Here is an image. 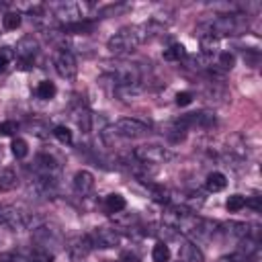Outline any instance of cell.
Segmentation results:
<instances>
[{"label": "cell", "instance_id": "obj_12", "mask_svg": "<svg viewBox=\"0 0 262 262\" xmlns=\"http://www.w3.org/2000/svg\"><path fill=\"white\" fill-rule=\"evenodd\" d=\"M178 260L180 262H205V254L201 248L192 242H182L178 248Z\"/></svg>", "mask_w": 262, "mask_h": 262}, {"label": "cell", "instance_id": "obj_27", "mask_svg": "<svg viewBox=\"0 0 262 262\" xmlns=\"http://www.w3.org/2000/svg\"><path fill=\"white\" fill-rule=\"evenodd\" d=\"M12 59H14V49L10 45H2L0 47V72H6Z\"/></svg>", "mask_w": 262, "mask_h": 262}, {"label": "cell", "instance_id": "obj_28", "mask_svg": "<svg viewBox=\"0 0 262 262\" xmlns=\"http://www.w3.org/2000/svg\"><path fill=\"white\" fill-rule=\"evenodd\" d=\"M53 135H55V139H57L59 143H63V145H70V143L74 141V135H72V131H70L66 125H57V127L53 129Z\"/></svg>", "mask_w": 262, "mask_h": 262}, {"label": "cell", "instance_id": "obj_26", "mask_svg": "<svg viewBox=\"0 0 262 262\" xmlns=\"http://www.w3.org/2000/svg\"><path fill=\"white\" fill-rule=\"evenodd\" d=\"M115 92H117V96L123 98V100H129V98L133 100L135 96H139L141 88H139V84H133V86H117Z\"/></svg>", "mask_w": 262, "mask_h": 262}, {"label": "cell", "instance_id": "obj_21", "mask_svg": "<svg viewBox=\"0 0 262 262\" xmlns=\"http://www.w3.org/2000/svg\"><path fill=\"white\" fill-rule=\"evenodd\" d=\"M37 96L39 98H43V100H51L53 96H55V92H57V88H55V84L51 82V80H41L39 84H37Z\"/></svg>", "mask_w": 262, "mask_h": 262}, {"label": "cell", "instance_id": "obj_18", "mask_svg": "<svg viewBox=\"0 0 262 262\" xmlns=\"http://www.w3.org/2000/svg\"><path fill=\"white\" fill-rule=\"evenodd\" d=\"M104 207H106L108 213H121V211L127 207V201H125L123 194L111 192V194H106V199H104Z\"/></svg>", "mask_w": 262, "mask_h": 262}, {"label": "cell", "instance_id": "obj_22", "mask_svg": "<svg viewBox=\"0 0 262 262\" xmlns=\"http://www.w3.org/2000/svg\"><path fill=\"white\" fill-rule=\"evenodd\" d=\"M10 151L16 160H25L29 156V143L23 139V137H14L12 143H10Z\"/></svg>", "mask_w": 262, "mask_h": 262}, {"label": "cell", "instance_id": "obj_5", "mask_svg": "<svg viewBox=\"0 0 262 262\" xmlns=\"http://www.w3.org/2000/svg\"><path fill=\"white\" fill-rule=\"evenodd\" d=\"M108 74L117 82V86H133V84H139V80H141L139 66L137 63H129V61L115 63Z\"/></svg>", "mask_w": 262, "mask_h": 262}, {"label": "cell", "instance_id": "obj_17", "mask_svg": "<svg viewBox=\"0 0 262 262\" xmlns=\"http://www.w3.org/2000/svg\"><path fill=\"white\" fill-rule=\"evenodd\" d=\"M205 186L209 192H221L225 186H227V178L223 172H211L205 180Z\"/></svg>", "mask_w": 262, "mask_h": 262}, {"label": "cell", "instance_id": "obj_32", "mask_svg": "<svg viewBox=\"0 0 262 262\" xmlns=\"http://www.w3.org/2000/svg\"><path fill=\"white\" fill-rule=\"evenodd\" d=\"M190 102H192V92H186L184 90V92H178L176 94V104L178 106H188Z\"/></svg>", "mask_w": 262, "mask_h": 262}, {"label": "cell", "instance_id": "obj_1", "mask_svg": "<svg viewBox=\"0 0 262 262\" xmlns=\"http://www.w3.org/2000/svg\"><path fill=\"white\" fill-rule=\"evenodd\" d=\"M143 39H145L143 27H123L106 41V47L115 55H125V53L135 51L143 43Z\"/></svg>", "mask_w": 262, "mask_h": 262}, {"label": "cell", "instance_id": "obj_20", "mask_svg": "<svg viewBox=\"0 0 262 262\" xmlns=\"http://www.w3.org/2000/svg\"><path fill=\"white\" fill-rule=\"evenodd\" d=\"M20 23H23V16H20V12L16 10H8V12H4L2 14V27L6 29V31H16L18 27H20Z\"/></svg>", "mask_w": 262, "mask_h": 262}, {"label": "cell", "instance_id": "obj_24", "mask_svg": "<svg viewBox=\"0 0 262 262\" xmlns=\"http://www.w3.org/2000/svg\"><path fill=\"white\" fill-rule=\"evenodd\" d=\"M151 260L154 262H168L170 260V248L166 242H158L151 248Z\"/></svg>", "mask_w": 262, "mask_h": 262}, {"label": "cell", "instance_id": "obj_3", "mask_svg": "<svg viewBox=\"0 0 262 262\" xmlns=\"http://www.w3.org/2000/svg\"><path fill=\"white\" fill-rule=\"evenodd\" d=\"M133 158L139 164L145 166H158V164H166L174 158V154L164 147V145H156V143H147V145H137L133 149Z\"/></svg>", "mask_w": 262, "mask_h": 262}, {"label": "cell", "instance_id": "obj_29", "mask_svg": "<svg viewBox=\"0 0 262 262\" xmlns=\"http://www.w3.org/2000/svg\"><path fill=\"white\" fill-rule=\"evenodd\" d=\"M25 262H53V256L45 250V248H37L29 254V258Z\"/></svg>", "mask_w": 262, "mask_h": 262}, {"label": "cell", "instance_id": "obj_13", "mask_svg": "<svg viewBox=\"0 0 262 262\" xmlns=\"http://www.w3.org/2000/svg\"><path fill=\"white\" fill-rule=\"evenodd\" d=\"M16 184H18V176H16L14 168H10V166L0 168V192H8Z\"/></svg>", "mask_w": 262, "mask_h": 262}, {"label": "cell", "instance_id": "obj_33", "mask_svg": "<svg viewBox=\"0 0 262 262\" xmlns=\"http://www.w3.org/2000/svg\"><path fill=\"white\" fill-rule=\"evenodd\" d=\"M0 162H2V149H0Z\"/></svg>", "mask_w": 262, "mask_h": 262}, {"label": "cell", "instance_id": "obj_15", "mask_svg": "<svg viewBox=\"0 0 262 262\" xmlns=\"http://www.w3.org/2000/svg\"><path fill=\"white\" fill-rule=\"evenodd\" d=\"M199 45H201L203 55H207V57H213V55L219 53V37H215V35H211V33L203 35L201 41H199Z\"/></svg>", "mask_w": 262, "mask_h": 262}, {"label": "cell", "instance_id": "obj_2", "mask_svg": "<svg viewBox=\"0 0 262 262\" xmlns=\"http://www.w3.org/2000/svg\"><path fill=\"white\" fill-rule=\"evenodd\" d=\"M248 27V14L233 12V14H219L211 20V35H239Z\"/></svg>", "mask_w": 262, "mask_h": 262}, {"label": "cell", "instance_id": "obj_8", "mask_svg": "<svg viewBox=\"0 0 262 262\" xmlns=\"http://www.w3.org/2000/svg\"><path fill=\"white\" fill-rule=\"evenodd\" d=\"M53 68H55V72H57L61 78H66V80H74L76 74H78L76 57H74V53L68 51V49L55 51V55H53Z\"/></svg>", "mask_w": 262, "mask_h": 262}, {"label": "cell", "instance_id": "obj_6", "mask_svg": "<svg viewBox=\"0 0 262 262\" xmlns=\"http://www.w3.org/2000/svg\"><path fill=\"white\" fill-rule=\"evenodd\" d=\"M215 115L207 113V111H199V113H188V115H182L178 121H174L176 127H180L182 131H188V129H211L215 127Z\"/></svg>", "mask_w": 262, "mask_h": 262}, {"label": "cell", "instance_id": "obj_25", "mask_svg": "<svg viewBox=\"0 0 262 262\" xmlns=\"http://www.w3.org/2000/svg\"><path fill=\"white\" fill-rule=\"evenodd\" d=\"M246 207V196L244 194H231V196H227V201H225V209L229 211V213H237V211H242Z\"/></svg>", "mask_w": 262, "mask_h": 262}, {"label": "cell", "instance_id": "obj_9", "mask_svg": "<svg viewBox=\"0 0 262 262\" xmlns=\"http://www.w3.org/2000/svg\"><path fill=\"white\" fill-rule=\"evenodd\" d=\"M29 223L27 213H23L14 205H0V225H6L10 229H25Z\"/></svg>", "mask_w": 262, "mask_h": 262}, {"label": "cell", "instance_id": "obj_23", "mask_svg": "<svg viewBox=\"0 0 262 262\" xmlns=\"http://www.w3.org/2000/svg\"><path fill=\"white\" fill-rule=\"evenodd\" d=\"M182 57H186V49H184L182 43H172L164 51V59H168V61H180Z\"/></svg>", "mask_w": 262, "mask_h": 262}, {"label": "cell", "instance_id": "obj_30", "mask_svg": "<svg viewBox=\"0 0 262 262\" xmlns=\"http://www.w3.org/2000/svg\"><path fill=\"white\" fill-rule=\"evenodd\" d=\"M233 63H235V55H233V53H229V51L219 53V66H221L223 70H231Z\"/></svg>", "mask_w": 262, "mask_h": 262}, {"label": "cell", "instance_id": "obj_4", "mask_svg": "<svg viewBox=\"0 0 262 262\" xmlns=\"http://www.w3.org/2000/svg\"><path fill=\"white\" fill-rule=\"evenodd\" d=\"M113 133L125 137V139H137V137H145L149 133V125L133 119V117H123L113 125Z\"/></svg>", "mask_w": 262, "mask_h": 262}, {"label": "cell", "instance_id": "obj_10", "mask_svg": "<svg viewBox=\"0 0 262 262\" xmlns=\"http://www.w3.org/2000/svg\"><path fill=\"white\" fill-rule=\"evenodd\" d=\"M88 239L92 248H115L119 244V233L117 229H111V227H96L88 235Z\"/></svg>", "mask_w": 262, "mask_h": 262}, {"label": "cell", "instance_id": "obj_16", "mask_svg": "<svg viewBox=\"0 0 262 262\" xmlns=\"http://www.w3.org/2000/svg\"><path fill=\"white\" fill-rule=\"evenodd\" d=\"M57 162L55 158H51L49 154H39L37 156V170L43 174V176H53V172H57Z\"/></svg>", "mask_w": 262, "mask_h": 262}, {"label": "cell", "instance_id": "obj_7", "mask_svg": "<svg viewBox=\"0 0 262 262\" xmlns=\"http://www.w3.org/2000/svg\"><path fill=\"white\" fill-rule=\"evenodd\" d=\"M39 51V41L33 35H25L18 39L16 49H14V57H18L20 68H29L35 61V55Z\"/></svg>", "mask_w": 262, "mask_h": 262}, {"label": "cell", "instance_id": "obj_11", "mask_svg": "<svg viewBox=\"0 0 262 262\" xmlns=\"http://www.w3.org/2000/svg\"><path fill=\"white\" fill-rule=\"evenodd\" d=\"M72 186H74L76 194H80V196L90 194L92 188H94V176H92V172H88V170H78V172L74 174Z\"/></svg>", "mask_w": 262, "mask_h": 262}, {"label": "cell", "instance_id": "obj_19", "mask_svg": "<svg viewBox=\"0 0 262 262\" xmlns=\"http://www.w3.org/2000/svg\"><path fill=\"white\" fill-rule=\"evenodd\" d=\"M74 119H76L78 127L82 129V133H90V127H92V115H90V111H88L86 106L78 108L76 115H74Z\"/></svg>", "mask_w": 262, "mask_h": 262}, {"label": "cell", "instance_id": "obj_14", "mask_svg": "<svg viewBox=\"0 0 262 262\" xmlns=\"http://www.w3.org/2000/svg\"><path fill=\"white\" fill-rule=\"evenodd\" d=\"M92 29H94V23H90L86 18L76 20V23H68L61 27V31L70 33V35H88V33H92Z\"/></svg>", "mask_w": 262, "mask_h": 262}, {"label": "cell", "instance_id": "obj_31", "mask_svg": "<svg viewBox=\"0 0 262 262\" xmlns=\"http://www.w3.org/2000/svg\"><path fill=\"white\" fill-rule=\"evenodd\" d=\"M16 129H18V125H16L14 121H4V123H0V135H14Z\"/></svg>", "mask_w": 262, "mask_h": 262}]
</instances>
